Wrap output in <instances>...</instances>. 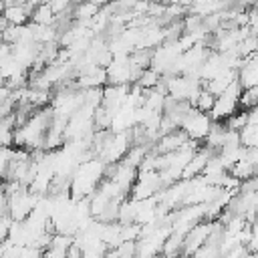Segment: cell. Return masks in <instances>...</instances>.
Listing matches in <instances>:
<instances>
[{
  "label": "cell",
  "instance_id": "obj_4",
  "mask_svg": "<svg viewBox=\"0 0 258 258\" xmlns=\"http://www.w3.org/2000/svg\"><path fill=\"white\" fill-rule=\"evenodd\" d=\"M242 87L238 85V81H234L226 91H222L220 95H216L214 105L210 109V119L212 121H226L232 113L238 111V97H240Z\"/></svg>",
  "mask_w": 258,
  "mask_h": 258
},
{
  "label": "cell",
  "instance_id": "obj_3",
  "mask_svg": "<svg viewBox=\"0 0 258 258\" xmlns=\"http://www.w3.org/2000/svg\"><path fill=\"white\" fill-rule=\"evenodd\" d=\"M210 125H212V119H210L208 113H202V111L189 107V109L183 113V117L179 119L177 129H181V131L187 135V139L200 143V141L206 139V135H208V131H210Z\"/></svg>",
  "mask_w": 258,
  "mask_h": 258
},
{
  "label": "cell",
  "instance_id": "obj_13",
  "mask_svg": "<svg viewBox=\"0 0 258 258\" xmlns=\"http://www.w3.org/2000/svg\"><path fill=\"white\" fill-rule=\"evenodd\" d=\"M214 99H216V95H212L206 87H202L200 93L196 95L191 107L198 109V111H202V113H210V109H212V105H214Z\"/></svg>",
  "mask_w": 258,
  "mask_h": 258
},
{
  "label": "cell",
  "instance_id": "obj_21",
  "mask_svg": "<svg viewBox=\"0 0 258 258\" xmlns=\"http://www.w3.org/2000/svg\"><path fill=\"white\" fill-rule=\"evenodd\" d=\"M67 258H81V250H79V246L71 244V248H69V252H67Z\"/></svg>",
  "mask_w": 258,
  "mask_h": 258
},
{
  "label": "cell",
  "instance_id": "obj_16",
  "mask_svg": "<svg viewBox=\"0 0 258 258\" xmlns=\"http://www.w3.org/2000/svg\"><path fill=\"white\" fill-rule=\"evenodd\" d=\"M196 258H220V250H218V244H204L200 246L196 252H194Z\"/></svg>",
  "mask_w": 258,
  "mask_h": 258
},
{
  "label": "cell",
  "instance_id": "obj_22",
  "mask_svg": "<svg viewBox=\"0 0 258 258\" xmlns=\"http://www.w3.org/2000/svg\"><path fill=\"white\" fill-rule=\"evenodd\" d=\"M177 258H196V256H194V254H179Z\"/></svg>",
  "mask_w": 258,
  "mask_h": 258
},
{
  "label": "cell",
  "instance_id": "obj_9",
  "mask_svg": "<svg viewBox=\"0 0 258 258\" xmlns=\"http://www.w3.org/2000/svg\"><path fill=\"white\" fill-rule=\"evenodd\" d=\"M73 244V236L69 234H52L48 246L42 250V258H67V252Z\"/></svg>",
  "mask_w": 258,
  "mask_h": 258
},
{
  "label": "cell",
  "instance_id": "obj_25",
  "mask_svg": "<svg viewBox=\"0 0 258 258\" xmlns=\"http://www.w3.org/2000/svg\"><path fill=\"white\" fill-rule=\"evenodd\" d=\"M127 258H133V256H127Z\"/></svg>",
  "mask_w": 258,
  "mask_h": 258
},
{
  "label": "cell",
  "instance_id": "obj_10",
  "mask_svg": "<svg viewBox=\"0 0 258 258\" xmlns=\"http://www.w3.org/2000/svg\"><path fill=\"white\" fill-rule=\"evenodd\" d=\"M30 12H32V8L26 6V4H10V6H4L2 8V14L0 16L4 18L6 24H18V26H22V24H28Z\"/></svg>",
  "mask_w": 258,
  "mask_h": 258
},
{
  "label": "cell",
  "instance_id": "obj_12",
  "mask_svg": "<svg viewBox=\"0 0 258 258\" xmlns=\"http://www.w3.org/2000/svg\"><path fill=\"white\" fill-rule=\"evenodd\" d=\"M238 137H240V145H244V147H256L258 145V123H246L238 131Z\"/></svg>",
  "mask_w": 258,
  "mask_h": 258
},
{
  "label": "cell",
  "instance_id": "obj_19",
  "mask_svg": "<svg viewBox=\"0 0 258 258\" xmlns=\"http://www.w3.org/2000/svg\"><path fill=\"white\" fill-rule=\"evenodd\" d=\"M10 226H12V220L8 214H2L0 216V242H4L8 238V232H10Z\"/></svg>",
  "mask_w": 258,
  "mask_h": 258
},
{
  "label": "cell",
  "instance_id": "obj_15",
  "mask_svg": "<svg viewBox=\"0 0 258 258\" xmlns=\"http://www.w3.org/2000/svg\"><path fill=\"white\" fill-rule=\"evenodd\" d=\"M256 105H258V87L242 89L238 97V109H252Z\"/></svg>",
  "mask_w": 258,
  "mask_h": 258
},
{
  "label": "cell",
  "instance_id": "obj_7",
  "mask_svg": "<svg viewBox=\"0 0 258 258\" xmlns=\"http://www.w3.org/2000/svg\"><path fill=\"white\" fill-rule=\"evenodd\" d=\"M212 153H214V151H210L208 147L200 145V147L194 151V155L189 157V161L185 163V167H183L179 179H191V177H196V175H202V171H204V167H206V161H208V157H210Z\"/></svg>",
  "mask_w": 258,
  "mask_h": 258
},
{
  "label": "cell",
  "instance_id": "obj_6",
  "mask_svg": "<svg viewBox=\"0 0 258 258\" xmlns=\"http://www.w3.org/2000/svg\"><path fill=\"white\" fill-rule=\"evenodd\" d=\"M236 81L242 89L248 87H258V58L256 52L244 56L236 69Z\"/></svg>",
  "mask_w": 258,
  "mask_h": 258
},
{
  "label": "cell",
  "instance_id": "obj_17",
  "mask_svg": "<svg viewBox=\"0 0 258 258\" xmlns=\"http://www.w3.org/2000/svg\"><path fill=\"white\" fill-rule=\"evenodd\" d=\"M10 159H12V147H0V177L2 179H4V175L8 171Z\"/></svg>",
  "mask_w": 258,
  "mask_h": 258
},
{
  "label": "cell",
  "instance_id": "obj_20",
  "mask_svg": "<svg viewBox=\"0 0 258 258\" xmlns=\"http://www.w3.org/2000/svg\"><path fill=\"white\" fill-rule=\"evenodd\" d=\"M6 206H8V198H6L4 187L0 185V216H2V214H6Z\"/></svg>",
  "mask_w": 258,
  "mask_h": 258
},
{
  "label": "cell",
  "instance_id": "obj_14",
  "mask_svg": "<svg viewBox=\"0 0 258 258\" xmlns=\"http://www.w3.org/2000/svg\"><path fill=\"white\" fill-rule=\"evenodd\" d=\"M141 89H153V87H157L159 83H161V75L159 73H155L153 69H143L141 71V75L137 77V81H135Z\"/></svg>",
  "mask_w": 258,
  "mask_h": 258
},
{
  "label": "cell",
  "instance_id": "obj_5",
  "mask_svg": "<svg viewBox=\"0 0 258 258\" xmlns=\"http://www.w3.org/2000/svg\"><path fill=\"white\" fill-rule=\"evenodd\" d=\"M212 226H214V220H200L196 222L185 234H183V246H181V254H194L200 246H204L210 238V232H212Z\"/></svg>",
  "mask_w": 258,
  "mask_h": 258
},
{
  "label": "cell",
  "instance_id": "obj_24",
  "mask_svg": "<svg viewBox=\"0 0 258 258\" xmlns=\"http://www.w3.org/2000/svg\"><path fill=\"white\" fill-rule=\"evenodd\" d=\"M0 185H2V177H0Z\"/></svg>",
  "mask_w": 258,
  "mask_h": 258
},
{
  "label": "cell",
  "instance_id": "obj_8",
  "mask_svg": "<svg viewBox=\"0 0 258 258\" xmlns=\"http://www.w3.org/2000/svg\"><path fill=\"white\" fill-rule=\"evenodd\" d=\"M185 141H187V135L181 129H171V131L157 137V145L153 151L155 153H169V151H175L181 145H185Z\"/></svg>",
  "mask_w": 258,
  "mask_h": 258
},
{
  "label": "cell",
  "instance_id": "obj_11",
  "mask_svg": "<svg viewBox=\"0 0 258 258\" xmlns=\"http://www.w3.org/2000/svg\"><path fill=\"white\" fill-rule=\"evenodd\" d=\"M30 20L34 24H56V16L48 2H38L30 12Z\"/></svg>",
  "mask_w": 258,
  "mask_h": 258
},
{
  "label": "cell",
  "instance_id": "obj_23",
  "mask_svg": "<svg viewBox=\"0 0 258 258\" xmlns=\"http://www.w3.org/2000/svg\"><path fill=\"white\" fill-rule=\"evenodd\" d=\"M2 8H4V4H2V2H0V14H2Z\"/></svg>",
  "mask_w": 258,
  "mask_h": 258
},
{
  "label": "cell",
  "instance_id": "obj_18",
  "mask_svg": "<svg viewBox=\"0 0 258 258\" xmlns=\"http://www.w3.org/2000/svg\"><path fill=\"white\" fill-rule=\"evenodd\" d=\"M16 258H42V250L36 246H20Z\"/></svg>",
  "mask_w": 258,
  "mask_h": 258
},
{
  "label": "cell",
  "instance_id": "obj_1",
  "mask_svg": "<svg viewBox=\"0 0 258 258\" xmlns=\"http://www.w3.org/2000/svg\"><path fill=\"white\" fill-rule=\"evenodd\" d=\"M105 163L99 157H89L85 161H81L73 173H71V183H69V196L77 202L81 198H89L95 187L101 183V179L105 177Z\"/></svg>",
  "mask_w": 258,
  "mask_h": 258
},
{
  "label": "cell",
  "instance_id": "obj_2",
  "mask_svg": "<svg viewBox=\"0 0 258 258\" xmlns=\"http://www.w3.org/2000/svg\"><path fill=\"white\" fill-rule=\"evenodd\" d=\"M6 198H8L6 214L10 216L12 222H22V220L32 212V208H34V204H36V200H38V196L32 194L26 185L16 187L14 191L6 194Z\"/></svg>",
  "mask_w": 258,
  "mask_h": 258
}]
</instances>
